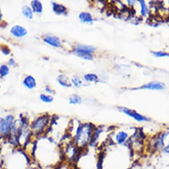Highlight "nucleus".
<instances>
[{"instance_id":"f257e3e1","label":"nucleus","mask_w":169,"mask_h":169,"mask_svg":"<svg viewBox=\"0 0 169 169\" xmlns=\"http://www.w3.org/2000/svg\"><path fill=\"white\" fill-rule=\"evenodd\" d=\"M136 161L130 149L125 153H116L104 147L100 151V169H131Z\"/></svg>"},{"instance_id":"f03ea898","label":"nucleus","mask_w":169,"mask_h":169,"mask_svg":"<svg viewBox=\"0 0 169 169\" xmlns=\"http://www.w3.org/2000/svg\"><path fill=\"white\" fill-rule=\"evenodd\" d=\"M3 169H29L32 162L26 153L17 151L0 157Z\"/></svg>"},{"instance_id":"7ed1b4c3","label":"nucleus","mask_w":169,"mask_h":169,"mask_svg":"<svg viewBox=\"0 0 169 169\" xmlns=\"http://www.w3.org/2000/svg\"><path fill=\"white\" fill-rule=\"evenodd\" d=\"M95 130V127L91 124H80L77 128L73 142L81 151L90 145Z\"/></svg>"},{"instance_id":"20e7f679","label":"nucleus","mask_w":169,"mask_h":169,"mask_svg":"<svg viewBox=\"0 0 169 169\" xmlns=\"http://www.w3.org/2000/svg\"><path fill=\"white\" fill-rule=\"evenodd\" d=\"M73 169H100V151L97 154H92L87 149L82 150Z\"/></svg>"},{"instance_id":"39448f33","label":"nucleus","mask_w":169,"mask_h":169,"mask_svg":"<svg viewBox=\"0 0 169 169\" xmlns=\"http://www.w3.org/2000/svg\"><path fill=\"white\" fill-rule=\"evenodd\" d=\"M96 48L92 46L84 45H79L74 48V52L77 56L89 60H93V54Z\"/></svg>"},{"instance_id":"423d86ee","label":"nucleus","mask_w":169,"mask_h":169,"mask_svg":"<svg viewBox=\"0 0 169 169\" xmlns=\"http://www.w3.org/2000/svg\"><path fill=\"white\" fill-rule=\"evenodd\" d=\"M152 169H169V155L157 153L150 162Z\"/></svg>"},{"instance_id":"0eeeda50","label":"nucleus","mask_w":169,"mask_h":169,"mask_svg":"<svg viewBox=\"0 0 169 169\" xmlns=\"http://www.w3.org/2000/svg\"><path fill=\"white\" fill-rule=\"evenodd\" d=\"M14 127V118L12 115H8L0 121V135L7 137L10 135Z\"/></svg>"},{"instance_id":"6e6552de","label":"nucleus","mask_w":169,"mask_h":169,"mask_svg":"<svg viewBox=\"0 0 169 169\" xmlns=\"http://www.w3.org/2000/svg\"><path fill=\"white\" fill-rule=\"evenodd\" d=\"M48 124V119L46 117H40L31 124V130L35 135H39L44 131Z\"/></svg>"},{"instance_id":"1a4fd4ad","label":"nucleus","mask_w":169,"mask_h":169,"mask_svg":"<svg viewBox=\"0 0 169 169\" xmlns=\"http://www.w3.org/2000/svg\"><path fill=\"white\" fill-rule=\"evenodd\" d=\"M119 109L121 112L125 113L126 115L134 118L137 121H149L150 120L148 118L140 114V113L134 111V110L130 109L127 108V107H119Z\"/></svg>"},{"instance_id":"9d476101","label":"nucleus","mask_w":169,"mask_h":169,"mask_svg":"<svg viewBox=\"0 0 169 169\" xmlns=\"http://www.w3.org/2000/svg\"><path fill=\"white\" fill-rule=\"evenodd\" d=\"M165 86L161 82H152L147 83V84L141 86L140 87L137 89L139 90H164Z\"/></svg>"},{"instance_id":"9b49d317","label":"nucleus","mask_w":169,"mask_h":169,"mask_svg":"<svg viewBox=\"0 0 169 169\" xmlns=\"http://www.w3.org/2000/svg\"><path fill=\"white\" fill-rule=\"evenodd\" d=\"M11 33L15 37L21 38L25 36L27 33V29L24 28L23 27L20 25H14L11 27Z\"/></svg>"},{"instance_id":"f8f14e48","label":"nucleus","mask_w":169,"mask_h":169,"mask_svg":"<svg viewBox=\"0 0 169 169\" xmlns=\"http://www.w3.org/2000/svg\"><path fill=\"white\" fill-rule=\"evenodd\" d=\"M44 41L53 47H60L61 46V42L60 40L58 39L57 36H45L44 38Z\"/></svg>"},{"instance_id":"ddd939ff","label":"nucleus","mask_w":169,"mask_h":169,"mask_svg":"<svg viewBox=\"0 0 169 169\" xmlns=\"http://www.w3.org/2000/svg\"><path fill=\"white\" fill-rule=\"evenodd\" d=\"M52 7L55 13L57 15H63L66 14L67 11V9L65 5L57 3H52Z\"/></svg>"},{"instance_id":"4468645a","label":"nucleus","mask_w":169,"mask_h":169,"mask_svg":"<svg viewBox=\"0 0 169 169\" xmlns=\"http://www.w3.org/2000/svg\"><path fill=\"white\" fill-rule=\"evenodd\" d=\"M23 85L28 89H33L36 86V80L33 76L28 75L23 80Z\"/></svg>"},{"instance_id":"2eb2a0df","label":"nucleus","mask_w":169,"mask_h":169,"mask_svg":"<svg viewBox=\"0 0 169 169\" xmlns=\"http://www.w3.org/2000/svg\"><path fill=\"white\" fill-rule=\"evenodd\" d=\"M79 18L81 21L85 23L91 24L93 23L94 21L91 14L90 13H88V12H81L79 15Z\"/></svg>"},{"instance_id":"dca6fc26","label":"nucleus","mask_w":169,"mask_h":169,"mask_svg":"<svg viewBox=\"0 0 169 169\" xmlns=\"http://www.w3.org/2000/svg\"><path fill=\"white\" fill-rule=\"evenodd\" d=\"M57 82H59V84L64 87H71V82L69 80V78L66 76L65 75L61 74L59 75L57 77Z\"/></svg>"},{"instance_id":"f3484780","label":"nucleus","mask_w":169,"mask_h":169,"mask_svg":"<svg viewBox=\"0 0 169 169\" xmlns=\"http://www.w3.org/2000/svg\"><path fill=\"white\" fill-rule=\"evenodd\" d=\"M31 8L33 12L37 13H41L43 11V5L41 2L38 0H34L31 2Z\"/></svg>"},{"instance_id":"a211bd4d","label":"nucleus","mask_w":169,"mask_h":169,"mask_svg":"<svg viewBox=\"0 0 169 169\" xmlns=\"http://www.w3.org/2000/svg\"><path fill=\"white\" fill-rule=\"evenodd\" d=\"M22 13L29 19H32L33 17V11L28 5H24L22 7Z\"/></svg>"},{"instance_id":"6ab92c4d","label":"nucleus","mask_w":169,"mask_h":169,"mask_svg":"<svg viewBox=\"0 0 169 169\" xmlns=\"http://www.w3.org/2000/svg\"><path fill=\"white\" fill-rule=\"evenodd\" d=\"M131 169H152V167L150 163H143L140 161H137Z\"/></svg>"},{"instance_id":"aec40b11","label":"nucleus","mask_w":169,"mask_h":169,"mask_svg":"<svg viewBox=\"0 0 169 169\" xmlns=\"http://www.w3.org/2000/svg\"><path fill=\"white\" fill-rule=\"evenodd\" d=\"M69 102L70 104H80L82 102L81 97L77 94H73L71 96L69 100Z\"/></svg>"},{"instance_id":"412c9836","label":"nucleus","mask_w":169,"mask_h":169,"mask_svg":"<svg viewBox=\"0 0 169 169\" xmlns=\"http://www.w3.org/2000/svg\"><path fill=\"white\" fill-rule=\"evenodd\" d=\"M84 78L86 81L89 82H97L99 81V77L95 74H87L84 76Z\"/></svg>"},{"instance_id":"4be33fe9","label":"nucleus","mask_w":169,"mask_h":169,"mask_svg":"<svg viewBox=\"0 0 169 169\" xmlns=\"http://www.w3.org/2000/svg\"><path fill=\"white\" fill-rule=\"evenodd\" d=\"M140 5V13L142 16H146V15L149 13V9L147 7L146 4H145V1L140 0L139 1Z\"/></svg>"},{"instance_id":"5701e85b","label":"nucleus","mask_w":169,"mask_h":169,"mask_svg":"<svg viewBox=\"0 0 169 169\" xmlns=\"http://www.w3.org/2000/svg\"><path fill=\"white\" fill-rule=\"evenodd\" d=\"M9 72H10V68H9L8 65L2 64L0 66V76H1V77H5V76L8 75Z\"/></svg>"},{"instance_id":"b1692460","label":"nucleus","mask_w":169,"mask_h":169,"mask_svg":"<svg viewBox=\"0 0 169 169\" xmlns=\"http://www.w3.org/2000/svg\"><path fill=\"white\" fill-rule=\"evenodd\" d=\"M40 100L42 101H44L45 103H51L53 101V96H50L48 94H41L39 96Z\"/></svg>"},{"instance_id":"393cba45","label":"nucleus","mask_w":169,"mask_h":169,"mask_svg":"<svg viewBox=\"0 0 169 169\" xmlns=\"http://www.w3.org/2000/svg\"><path fill=\"white\" fill-rule=\"evenodd\" d=\"M71 84L74 85L75 87L79 88L82 85L83 82L81 80V79L80 78V77L75 76L71 79Z\"/></svg>"},{"instance_id":"a878e982","label":"nucleus","mask_w":169,"mask_h":169,"mask_svg":"<svg viewBox=\"0 0 169 169\" xmlns=\"http://www.w3.org/2000/svg\"><path fill=\"white\" fill-rule=\"evenodd\" d=\"M152 53L156 57H169V53L164 51H156L152 52Z\"/></svg>"},{"instance_id":"bb28decb","label":"nucleus","mask_w":169,"mask_h":169,"mask_svg":"<svg viewBox=\"0 0 169 169\" xmlns=\"http://www.w3.org/2000/svg\"><path fill=\"white\" fill-rule=\"evenodd\" d=\"M2 52H3V53L5 54H10V50L9 49V48L7 47V46H5V47H4V48L2 49Z\"/></svg>"},{"instance_id":"cd10ccee","label":"nucleus","mask_w":169,"mask_h":169,"mask_svg":"<svg viewBox=\"0 0 169 169\" xmlns=\"http://www.w3.org/2000/svg\"><path fill=\"white\" fill-rule=\"evenodd\" d=\"M45 91H46V92H47L48 94H50L54 93V91H53V89L50 88V87H46V88H45Z\"/></svg>"},{"instance_id":"c85d7f7f","label":"nucleus","mask_w":169,"mask_h":169,"mask_svg":"<svg viewBox=\"0 0 169 169\" xmlns=\"http://www.w3.org/2000/svg\"><path fill=\"white\" fill-rule=\"evenodd\" d=\"M15 61L14 60V59H10V65H11V66H14V65H15Z\"/></svg>"},{"instance_id":"c756f323","label":"nucleus","mask_w":169,"mask_h":169,"mask_svg":"<svg viewBox=\"0 0 169 169\" xmlns=\"http://www.w3.org/2000/svg\"><path fill=\"white\" fill-rule=\"evenodd\" d=\"M2 14L1 9H0V21H1V19H2Z\"/></svg>"},{"instance_id":"7c9ffc66","label":"nucleus","mask_w":169,"mask_h":169,"mask_svg":"<svg viewBox=\"0 0 169 169\" xmlns=\"http://www.w3.org/2000/svg\"><path fill=\"white\" fill-rule=\"evenodd\" d=\"M0 88H1V85H0Z\"/></svg>"}]
</instances>
